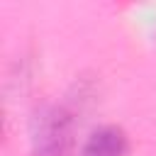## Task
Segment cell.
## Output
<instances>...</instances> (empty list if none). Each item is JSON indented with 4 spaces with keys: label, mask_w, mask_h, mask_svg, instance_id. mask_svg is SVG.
<instances>
[{
    "label": "cell",
    "mask_w": 156,
    "mask_h": 156,
    "mask_svg": "<svg viewBox=\"0 0 156 156\" xmlns=\"http://www.w3.org/2000/svg\"><path fill=\"white\" fill-rule=\"evenodd\" d=\"M73 149V115L66 107L51 105L32 119L34 156H71Z\"/></svg>",
    "instance_id": "obj_1"
},
{
    "label": "cell",
    "mask_w": 156,
    "mask_h": 156,
    "mask_svg": "<svg viewBox=\"0 0 156 156\" xmlns=\"http://www.w3.org/2000/svg\"><path fill=\"white\" fill-rule=\"evenodd\" d=\"M127 134L115 124H102L88 134L80 146V156H127Z\"/></svg>",
    "instance_id": "obj_2"
}]
</instances>
